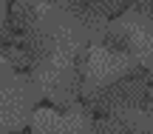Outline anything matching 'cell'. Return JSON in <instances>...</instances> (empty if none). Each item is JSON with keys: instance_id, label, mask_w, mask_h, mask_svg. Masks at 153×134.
Masks as SVG:
<instances>
[{"instance_id": "obj_5", "label": "cell", "mask_w": 153, "mask_h": 134, "mask_svg": "<svg viewBox=\"0 0 153 134\" xmlns=\"http://www.w3.org/2000/svg\"><path fill=\"white\" fill-rule=\"evenodd\" d=\"M31 134H94V114L82 103L68 108H34Z\"/></svg>"}, {"instance_id": "obj_1", "label": "cell", "mask_w": 153, "mask_h": 134, "mask_svg": "<svg viewBox=\"0 0 153 134\" xmlns=\"http://www.w3.org/2000/svg\"><path fill=\"white\" fill-rule=\"evenodd\" d=\"M76 69H79V103L88 97L105 91L108 86L119 83L133 74H145L136 63L131 60L125 49H114V46H88L79 57H76Z\"/></svg>"}, {"instance_id": "obj_3", "label": "cell", "mask_w": 153, "mask_h": 134, "mask_svg": "<svg viewBox=\"0 0 153 134\" xmlns=\"http://www.w3.org/2000/svg\"><path fill=\"white\" fill-rule=\"evenodd\" d=\"M31 83L37 86L40 97L51 103V108H68L79 103V69L76 57L48 54L31 66Z\"/></svg>"}, {"instance_id": "obj_2", "label": "cell", "mask_w": 153, "mask_h": 134, "mask_svg": "<svg viewBox=\"0 0 153 134\" xmlns=\"http://www.w3.org/2000/svg\"><path fill=\"white\" fill-rule=\"evenodd\" d=\"M105 46L125 49L142 72H153V3H128L111 20Z\"/></svg>"}, {"instance_id": "obj_8", "label": "cell", "mask_w": 153, "mask_h": 134, "mask_svg": "<svg viewBox=\"0 0 153 134\" xmlns=\"http://www.w3.org/2000/svg\"><path fill=\"white\" fill-rule=\"evenodd\" d=\"M94 134H128V129L116 117H94Z\"/></svg>"}, {"instance_id": "obj_4", "label": "cell", "mask_w": 153, "mask_h": 134, "mask_svg": "<svg viewBox=\"0 0 153 134\" xmlns=\"http://www.w3.org/2000/svg\"><path fill=\"white\" fill-rule=\"evenodd\" d=\"M40 103V91L28 74L17 72L0 83V134H23Z\"/></svg>"}, {"instance_id": "obj_9", "label": "cell", "mask_w": 153, "mask_h": 134, "mask_svg": "<svg viewBox=\"0 0 153 134\" xmlns=\"http://www.w3.org/2000/svg\"><path fill=\"white\" fill-rule=\"evenodd\" d=\"M14 74H17V72L9 66V60H6L3 51H0V83H3V80H9V77H14Z\"/></svg>"}, {"instance_id": "obj_7", "label": "cell", "mask_w": 153, "mask_h": 134, "mask_svg": "<svg viewBox=\"0 0 153 134\" xmlns=\"http://www.w3.org/2000/svg\"><path fill=\"white\" fill-rule=\"evenodd\" d=\"M108 117H116L128 129V134H153V103L119 108V111L108 114Z\"/></svg>"}, {"instance_id": "obj_6", "label": "cell", "mask_w": 153, "mask_h": 134, "mask_svg": "<svg viewBox=\"0 0 153 134\" xmlns=\"http://www.w3.org/2000/svg\"><path fill=\"white\" fill-rule=\"evenodd\" d=\"M142 103H148V77H145V74H133V77H125V80H119V83L108 86L105 91L82 100V106L91 114L105 117V114H114V111H119V108L142 106Z\"/></svg>"}]
</instances>
